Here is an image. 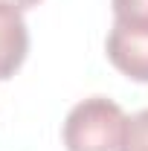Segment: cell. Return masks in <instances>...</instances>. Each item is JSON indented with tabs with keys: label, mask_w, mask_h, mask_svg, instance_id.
<instances>
[{
	"label": "cell",
	"mask_w": 148,
	"mask_h": 151,
	"mask_svg": "<svg viewBox=\"0 0 148 151\" xmlns=\"http://www.w3.org/2000/svg\"><path fill=\"white\" fill-rule=\"evenodd\" d=\"M122 151H148V108L134 113L125 131V148Z\"/></svg>",
	"instance_id": "5"
},
{
	"label": "cell",
	"mask_w": 148,
	"mask_h": 151,
	"mask_svg": "<svg viewBox=\"0 0 148 151\" xmlns=\"http://www.w3.org/2000/svg\"><path fill=\"white\" fill-rule=\"evenodd\" d=\"M38 3H41V0H0V6H12V9H18V12H26V9H32Z\"/></svg>",
	"instance_id": "6"
},
{
	"label": "cell",
	"mask_w": 148,
	"mask_h": 151,
	"mask_svg": "<svg viewBox=\"0 0 148 151\" xmlns=\"http://www.w3.org/2000/svg\"><path fill=\"white\" fill-rule=\"evenodd\" d=\"M108 61L131 81L148 84V29L113 23L105 38Z\"/></svg>",
	"instance_id": "2"
},
{
	"label": "cell",
	"mask_w": 148,
	"mask_h": 151,
	"mask_svg": "<svg viewBox=\"0 0 148 151\" xmlns=\"http://www.w3.org/2000/svg\"><path fill=\"white\" fill-rule=\"evenodd\" d=\"M128 116L108 96H87L70 108L61 139L67 151H122Z\"/></svg>",
	"instance_id": "1"
},
{
	"label": "cell",
	"mask_w": 148,
	"mask_h": 151,
	"mask_svg": "<svg viewBox=\"0 0 148 151\" xmlns=\"http://www.w3.org/2000/svg\"><path fill=\"white\" fill-rule=\"evenodd\" d=\"M113 23L148 29V0H111Z\"/></svg>",
	"instance_id": "4"
},
{
	"label": "cell",
	"mask_w": 148,
	"mask_h": 151,
	"mask_svg": "<svg viewBox=\"0 0 148 151\" xmlns=\"http://www.w3.org/2000/svg\"><path fill=\"white\" fill-rule=\"evenodd\" d=\"M29 52V29L23 12L0 6V81L12 78Z\"/></svg>",
	"instance_id": "3"
}]
</instances>
